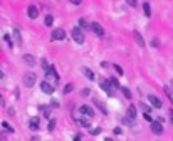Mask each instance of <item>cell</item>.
Segmentation results:
<instances>
[{
  "mask_svg": "<svg viewBox=\"0 0 173 141\" xmlns=\"http://www.w3.org/2000/svg\"><path fill=\"white\" fill-rule=\"evenodd\" d=\"M84 76L89 79V81H94V74H93V71H91V69L84 67Z\"/></svg>",
  "mask_w": 173,
  "mask_h": 141,
  "instance_id": "d6986e66",
  "label": "cell"
},
{
  "mask_svg": "<svg viewBox=\"0 0 173 141\" xmlns=\"http://www.w3.org/2000/svg\"><path fill=\"white\" fill-rule=\"evenodd\" d=\"M150 124H151V131L155 133V134H161V133H163V126H161V121H160V119L151 121Z\"/></svg>",
  "mask_w": 173,
  "mask_h": 141,
  "instance_id": "52a82bcc",
  "label": "cell"
},
{
  "mask_svg": "<svg viewBox=\"0 0 173 141\" xmlns=\"http://www.w3.org/2000/svg\"><path fill=\"white\" fill-rule=\"evenodd\" d=\"M151 44H153V47H158V46H160V42H158V39H153V42H151Z\"/></svg>",
  "mask_w": 173,
  "mask_h": 141,
  "instance_id": "8d00e7d4",
  "label": "cell"
},
{
  "mask_svg": "<svg viewBox=\"0 0 173 141\" xmlns=\"http://www.w3.org/2000/svg\"><path fill=\"white\" fill-rule=\"evenodd\" d=\"M172 86H173V81H172Z\"/></svg>",
  "mask_w": 173,
  "mask_h": 141,
  "instance_id": "ee69618b",
  "label": "cell"
},
{
  "mask_svg": "<svg viewBox=\"0 0 173 141\" xmlns=\"http://www.w3.org/2000/svg\"><path fill=\"white\" fill-rule=\"evenodd\" d=\"M121 93L125 94V98H126V99H131V91H130L128 87H121Z\"/></svg>",
  "mask_w": 173,
  "mask_h": 141,
  "instance_id": "ffe728a7",
  "label": "cell"
},
{
  "mask_svg": "<svg viewBox=\"0 0 173 141\" xmlns=\"http://www.w3.org/2000/svg\"><path fill=\"white\" fill-rule=\"evenodd\" d=\"M71 2H72L74 5H79V4H81V0H71Z\"/></svg>",
  "mask_w": 173,
  "mask_h": 141,
  "instance_id": "b9f144b4",
  "label": "cell"
},
{
  "mask_svg": "<svg viewBox=\"0 0 173 141\" xmlns=\"http://www.w3.org/2000/svg\"><path fill=\"white\" fill-rule=\"evenodd\" d=\"M99 86H101V89H104L106 94H108L109 98H113V96H114V87L109 84V81H108V79H99Z\"/></svg>",
  "mask_w": 173,
  "mask_h": 141,
  "instance_id": "7a4b0ae2",
  "label": "cell"
},
{
  "mask_svg": "<svg viewBox=\"0 0 173 141\" xmlns=\"http://www.w3.org/2000/svg\"><path fill=\"white\" fill-rule=\"evenodd\" d=\"M54 128H56V119H49L47 129H49V131H54Z\"/></svg>",
  "mask_w": 173,
  "mask_h": 141,
  "instance_id": "484cf974",
  "label": "cell"
},
{
  "mask_svg": "<svg viewBox=\"0 0 173 141\" xmlns=\"http://www.w3.org/2000/svg\"><path fill=\"white\" fill-rule=\"evenodd\" d=\"M41 66H42V69H44V71H49V67H51L46 59H42V61H41Z\"/></svg>",
  "mask_w": 173,
  "mask_h": 141,
  "instance_id": "4dcf8cb0",
  "label": "cell"
},
{
  "mask_svg": "<svg viewBox=\"0 0 173 141\" xmlns=\"http://www.w3.org/2000/svg\"><path fill=\"white\" fill-rule=\"evenodd\" d=\"M39 118H30V119H29V128H30V129H39Z\"/></svg>",
  "mask_w": 173,
  "mask_h": 141,
  "instance_id": "8fae6325",
  "label": "cell"
},
{
  "mask_svg": "<svg viewBox=\"0 0 173 141\" xmlns=\"http://www.w3.org/2000/svg\"><path fill=\"white\" fill-rule=\"evenodd\" d=\"M19 94H20V91H19V89H15V91H14V96H15V98H19Z\"/></svg>",
  "mask_w": 173,
  "mask_h": 141,
  "instance_id": "60d3db41",
  "label": "cell"
},
{
  "mask_svg": "<svg viewBox=\"0 0 173 141\" xmlns=\"http://www.w3.org/2000/svg\"><path fill=\"white\" fill-rule=\"evenodd\" d=\"M91 30L94 32V34H96L98 37H103V35H104V30H103V27H101L99 24H98V22L91 24Z\"/></svg>",
  "mask_w": 173,
  "mask_h": 141,
  "instance_id": "ba28073f",
  "label": "cell"
},
{
  "mask_svg": "<svg viewBox=\"0 0 173 141\" xmlns=\"http://www.w3.org/2000/svg\"><path fill=\"white\" fill-rule=\"evenodd\" d=\"M51 39H52V40H64V39H66V32H64L62 29H56V30H52V34H51Z\"/></svg>",
  "mask_w": 173,
  "mask_h": 141,
  "instance_id": "5b68a950",
  "label": "cell"
},
{
  "mask_svg": "<svg viewBox=\"0 0 173 141\" xmlns=\"http://www.w3.org/2000/svg\"><path fill=\"white\" fill-rule=\"evenodd\" d=\"M81 113H83V114H86V116H89V118H93V116H94V111L91 109L89 106H81Z\"/></svg>",
  "mask_w": 173,
  "mask_h": 141,
  "instance_id": "4fadbf2b",
  "label": "cell"
},
{
  "mask_svg": "<svg viewBox=\"0 0 173 141\" xmlns=\"http://www.w3.org/2000/svg\"><path fill=\"white\" fill-rule=\"evenodd\" d=\"M52 22H54L52 15H47V17H46V25H47V27H51V25H52Z\"/></svg>",
  "mask_w": 173,
  "mask_h": 141,
  "instance_id": "1f68e13d",
  "label": "cell"
},
{
  "mask_svg": "<svg viewBox=\"0 0 173 141\" xmlns=\"http://www.w3.org/2000/svg\"><path fill=\"white\" fill-rule=\"evenodd\" d=\"M4 39H5V42L9 44V47H14V40H10V35H9V34H5Z\"/></svg>",
  "mask_w": 173,
  "mask_h": 141,
  "instance_id": "f546056e",
  "label": "cell"
},
{
  "mask_svg": "<svg viewBox=\"0 0 173 141\" xmlns=\"http://www.w3.org/2000/svg\"><path fill=\"white\" fill-rule=\"evenodd\" d=\"M71 35H72V39L77 44H83L84 42V34H83V30H81V27H74L72 30H71Z\"/></svg>",
  "mask_w": 173,
  "mask_h": 141,
  "instance_id": "3957f363",
  "label": "cell"
},
{
  "mask_svg": "<svg viewBox=\"0 0 173 141\" xmlns=\"http://www.w3.org/2000/svg\"><path fill=\"white\" fill-rule=\"evenodd\" d=\"M108 81H109V84H111V86H113V87H119V82H118V79H116V77H111V79H108Z\"/></svg>",
  "mask_w": 173,
  "mask_h": 141,
  "instance_id": "d4e9b609",
  "label": "cell"
},
{
  "mask_svg": "<svg viewBox=\"0 0 173 141\" xmlns=\"http://www.w3.org/2000/svg\"><path fill=\"white\" fill-rule=\"evenodd\" d=\"M24 61H25V64H29V66H34V64H35V59L32 57V56H29V54L24 56Z\"/></svg>",
  "mask_w": 173,
  "mask_h": 141,
  "instance_id": "ac0fdd59",
  "label": "cell"
},
{
  "mask_svg": "<svg viewBox=\"0 0 173 141\" xmlns=\"http://www.w3.org/2000/svg\"><path fill=\"white\" fill-rule=\"evenodd\" d=\"M135 40H136V44H138L140 47H143V46H145V40H143L141 34H140L138 30H135Z\"/></svg>",
  "mask_w": 173,
  "mask_h": 141,
  "instance_id": "9a60e30c",
  "label": "cell"
},
{
  "mask_svg": "<svg viewBox=\"0 0 173 141\" xmlns=\"http://www.w3.org/2000/svg\"><path fill=\"white\" fill-rule=\"evenodd\" d=\"M46 81H49V82H52V84H59V74L54 66H51L49 71H46Z\"/></svg>",
  "mask_w": 173,
  "mask_h": 141,
  "instance_id": "6da1fadb",
  "label": "cell"
},
{
  "mask_svg": "<svg viewBox=\"0 0 173 141\" xmlns=\"http://www.w3.org/2000/svg\"><path fill=\"white\" fill-rule=\"evenodd\" d=\"M51 106H52V108H59V103H57V101H52V103H51Z\"/></svg>",
  "mask_w": 173,
  "mask_h": 141,
  "instance_id": "74e56055",
  "label": "cell"
},
{
  "mask_svg": "<svg viewBox=\"0 0 173 141\" xmlns=\"http://www.w3.org/2000/svg\"><path fill=\"white\" fill-rule=\"evenodd\" d=\"M79 25L83 27V29H91V25L86 22V19H79Z\"/></svg>",
  "mask_w": 173,
  "mask_h": 141,
  "instance_id": "7402d4cb",
  "label": "cell"
},
{
  "mask_svg": "<svg viewBox=\"0 0 173 141\" xmlns=\"http://www.w3.org/2000/svg\"><path fill=\"white\" fill-rule=\"evenodd\" d=\"M126 2H128V5L130 7H136L138 5V0H126Z\"/></svg>",
  "mask_w": 173,
  "mask_h": 141,
  "instance_id": "e575fe53",
  "label": "cell"
},
{
  "mask_svg": "<svg viewBox=\"0 0 173 141\" xmlns=\"http://www.w3.org/2000/svg\"><path fill=\"white\" fill-rule=\"evenodd\" d=\"M136 114H138V111H136V106H128V113H126V116H130V118H136Z\"/></svg>",
  "mask_w": 173,
  "mask_h": 141,
  "instance_id": "7c38bea8",
  "label": "cell"
},
{
  "mask_svg": "<svg viewBox=\"0 0 173 141\" xmlns=\"http://www.w3.org/2000/svg\"><path fill=\"white\" fill-rule=\"evenodd\" d=\"M39 111L44 113V116H49V113H51V109H49L47 106H39Z\"/></svg>",
  "mask_w": 173,
  "mask_h": 141,
  "instance_id": "cb8c5ba5",
  "label": "cell"
},
{
  "mask_svg": "<svg viewBox=\"0 0 173 141\" xmlns=\"http://www.w3.org/2000/svg\"><path fill=\"white\" fill-rule=\"evenodd\" d=\"M165 93H166V96H168V99H170V101H172V103H173V94H172V93H170V89H168V87H165Z\"/></svg>",
  "mask_w": 173,
  "mask_h": 141,
  "instance_id": "836d02e7",
  "label": "cell"
},
{
  "mask_svg": "<svg viewBox=\"0 0 173 141\" xmlns=\"http://www.w3.org/2000/svg\"><path fill=\"white\" fill-rule=\"evenodd\" d=\"M113 67H114V71L119 74V76H123V74H125V71H123V67H121L119 64H113Z\"/></svg>",
  "mask_w": 173,
  "mask_h": 141,
  "instance_id": "603a6c76",
  "label": "cell"
},
{
  "mask_svg": "<svg viewBox=\"0 0 173 141\" xmlns=\"http://www.w3.org/2000/svg\"><path fill=\"white\" fill-rule=\"evenodd\" d=\"M143 118H145V119H146V121H150V123H151V116H150V114H148V113H145V114H143Z\"/></svg>",
  "mask_w": 173,
  "mask_h": 141,
  "instance_id": "d590c367",
  "label": "cell"
},
{
  "mask_svg": "<svg viewBox=\"0 0 173 141\" xmlns=\"http://www.w3.org/2000/svg\"><path fill=\"white\" fill-rule=\"evenodd\" d=\"M79 124L83 126V128H89V126H91V123H89V119H86V118H83V119H79Z\"/></svg>",
  "mask_w": 173,
  "mask_h": 141,
  "instance_id": "44dd1931",
  "label": "cell"
},
{
  "mask_svg": "<svg viewBox=\"0 0 173 141\" xmlns=\"http://www.w3.org/2000/svg\"><path fill=\"white\" fill-rule=\"evenodd\" d=\"M35 81H37V76L34 72H27L25 76H24V86H25V87H32V86L35 84Z\"/></svg>",
  "mask_w": 173,
  "mask_h": 141,
  "instance_id": "277c9868",
  "label": "cell"
},
{
  "mask_svg": "<svg viewBox=\"0 0 173 141\" xmlns=\"http://www.w3.org/2000/svg\"><path fill=\"white\" fill-rule=\"evenodd\" d=\"M27 15L30 17V19H37V15H39V12H37V7L30 5L29 9H27Z\"/></svg>",
  "mask_w": 173,
  "mask_h": 141,
  "instance_id": "30bf717a",
  "label": "cell"
},
{
  "mask_svg": "<svg viewBox=\"0 0 173 141\" xmlns=\"http://www.w3.org/2000/svg\"><path fill=\"white\" fill-rule=\"evenodd\" d=\"M41 91L46 94H52L54 93V84H51L49 81H42L41 82Z\"/></svg>",
  "mask_w": 173,
  "mask_h": 141,
  "instance_id": "8992f818",
  "label": "cell"
},
{
  "mask_svg": "<svg viewBox=\"0 0 173 141\" xmlns=\"http://www.w3.org/2000/svg\"><path fill=\"white\" fill-rule=\"evenodd\" d=\"M94 106H98V108H99V111L103 113V114H108V109H106V106L103 104V103H101V101L98 99V98L94 99Z\"/></svg>",
  "mask_w": 173,
  "mask_h": 141,
  "instance_id": "5bb4252c",
  "label": "cell"
},
{
  "mask_svg": "<svg viewBox=\"0 0 173 141\" xmlns=\"http://www.w3.org/2000/svg\"><path fill=\"white\" fill-rule=\"evenodd\" d=\"M99 133H101V128H99V126H98V128H94V129H91V131H89V134H91V136H98Z\"/></svg>",
  "mask_w": 173,
  "mask_h": 141,
  "instance_id": "f1b7e54d",
  "label": "cell"
},
{
  "mask_svg": "<svg viewBox=\"0 0 173 141\" xmlns=\"http://www.w3.org/2000/svg\"><path fill=\"white\" fill-rule=\"evenodd\" d=\"M14 39H15L17 44H22V37H20V30H19V27H14Z\"/></svg>",
  "mask_w": 173,
  "mask_h": 141,
  "instance_id": "2e32d148",
  "label": "cell"
},
{
  "mask_svg": "<svg viewBox=\"0 0 173 141\" xmlns=\"http://www.w3.org/2000/svg\"><path fill=\"white\" fill-rule=\"evenodd\" d=\"M72 84H66L64 86V94H69V93H72Z\"/></svg>",
  "mask_w": 173,
  "mask_h": 141,
  "instance_id": "4316f807",
  "label": "cell"
},
{
  "mask_svg": "<svg viewBox=\"0 0 173 141\" xmlns=\"http://www.w3.org/2000/svg\"><path fill=\"white\" fill-rule=\"evenodd\" d=\"M170 119H172V123H173V109L170 111Z\"/></svg>",
  "mask_w": 173,
  "mask_h": 141,
  "instance_id": "7bdbcfd3",
  "label": "cell"
},
{
  "mask_svg": "<svg viewBox=\"0 0 173 141\" xmlns=\"http://www.w3.org/2000/svg\"><path fill=\"white\" fill-rule=\"evenodd\" d=\"M2 129H5V131H9V133H14V128H10V126L7 124L5 121L2 123Z\"/></svg>",
  "mask_w": 173,
  "mask_h": 141,
  "instance_id": "83f0119b",
  "label": "cell"
},
{
  "mask_svg": "<svg viewBox=\"0 0 173 141\" xmlns=\"http://www.w3.org/2000/svg\"><path fill=\"white\" fill-rule=\"evenodd\" d=\"M101 67H104V69H108V67H109V64H108V62H101Z\"/></svg>",
  "mask_w": 173,
  "mask_h": 141,
  "instance_id": "ab89813d",
  "label": "cell"
},
{
  "mask_svg": "<svg viewBox=\"0 0 173 141\" xmlns=\"http://www.w3.org/2000/svg\"><path fill=\"white\" fill-rule=\"evenodd\" d=\"M89 93H91V89H89V87L81 89V96H89Z\"/></svg>",
  "mask_w": 173,
  "mask_h": 141,
  "instance_id": "d6a6232c",
  "label": "cell"
},
{
  "mask_svg": "<svg viewBox=\"0 0 173 141\" xmlns=\"http://www.w3.org/2000/svg\"><path fill=\"white\" fill-rule=\"evenodd\" d=\"M143 10H145V15H146V17H151V7H150V4H148V2H145V4H143Z\"/></svg>",
  "mask_w": 173,
  "mask_h": 141,
  "instance_id": "e0dca14e",
  "label": "cell"
},
{
  "mask_svg": "<svg viewBox=\"0 0 173 141\" xmlns=\"http://www.w3.org/2000/svg\"><path fill=\"white\" fill-rule=\"evenodd\" d=\"M114 134H121V128H114V131H113Z\"/></svg>",
  "mask_w": 173,
  "mask_h": 141,
  "instance_id": "f35d334b",
  "label": "cell"
},
{
  "mask_svg": "<svg viewBox=\"0 0 173 141\" xmlns=\"http://www.w3.org/2000/svg\"><path fill=\"white\" fill-rule=\"evenodd\" d=\"M148 101H150V104H151L153 108H156V109H160V108H161V101L158 99L156 96L150 94V96H148Z\"/></svg>",
  "mask_w": 173,
  "mask_h": 141,
  "instance_id": "9c48e42d",
  "label": "cell"
}]
</instances>
